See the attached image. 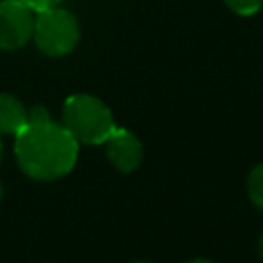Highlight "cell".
Returning a JSON list of instances; mask_svg holds the SVG:
<instances>
[{
	"mask_svg": "<svg viewBox=\"0 0 263 263\" xmlns=\"http://www.w3.org/2000/svg\"><path fill=\"white\" fill-rule=\"evenodd\" d=\"M14 154L25 175L37 181H51L74 168L78 142L51 117L43 121H27L16 134Z\"/></svg>",
	"mask_w": 263,
	"mask_h": 263,
	"instance_id": "cell-1",
	"label": "cell"
},
{
	"mask_svg": "<svg viewBox=\"0 0 263 263\" xmlns=\"http://www.w3.org/2000/svg\"><path fill=\"white\" fill-rule=\"evenodd\" d=\"M64 127L84 144H105L115 129L109 107L90 95H72L66 99L62 109Z\"/></svg>",
	"mask_w": 263,
	"mask_h": 263,
	"instance_id": "cell-2",
	"label": "cell"
},
{
	"mask_svg": "<svg viewBox=\"0 0 263 263\" xmlns=\"http://www.w3.org/2000/svg\"><path fill=\"white\" fill-rule=\"evenodd\" d=\"M33 37H35L37 47L43 53L53 55V58L66 55L80 41L78 21L66 8H60V6L45 8V10L37 12V16H35Z\"/></svg>",
	"mask_w": 263,
	"mask_h": 263,
	"instance_id": "cell-3",
	"label": "cell"
},
{
	"mask_svg": "<svg viewBox=\"0 0 263 263\" xmlns=\"http://www.w3.org/2000/svg\"><path fill=\"white\" fill-rule=\"evenodd\" d=\"M35 14L21 0L0 2V47L18 49L33 37Z\"/></svg>",
	"mask_w": 263,
	"mask_h": 263,
	"instance_id": "cell-4",
	"label": "cell"
},
{
	"mask_svg": "<svg viewBox=\"0 0 263 263\" xmlns=\"http://www.w3.org/2000/svg\"><path fill=\"white\" fill-rule=\"evenodd\" d=\"M105 146H107V156L117 171L132 173L140 166L142 144L132 132H127L123 127H115L111 132V136L105 140Z\"/></svg>",
	"mask_w": 263,
	"mask_h": 263,
	"instance_id": "cell-5",
	"label": "cell"
},
{
	"mask_svg": "<svg viewBox=\"0 0 263 263\" xmlns=\"http://www.w3.org/2000/svg\"><path fill=\"white\" fill-rule=\"evenodd\" d=\"M27 123V111L12 95H0V134H18Z\"/></svg>",
	"mask_w": 263,
	"mask_h": 263,
	"instance_id": "cell-6",
	"label": "cell"
},
{
	"mask_svg": "<svg viewBox=\"0 0 263 263\" xmlns=\"http://www.w3.org/2000/svg\"><path fill=\"white\" fill-rule=\"evenodd\" d=\"M249 195L251 201L263 212V164L255 166L249 175Z\"/></svg>",
	"mask_w": 263,
	"mask_h": 263,
	"instance_id": "cell-7",
	"label": "cell"
},
{
	"mask_svg": "<svg viewBox=\"0 0 263 263\" xmlns=\"http://www.w3.org/2000/svg\"><path fill=\"white\" fill-rule=\"evenodd\" d=\"M224 2H226V6H228L232 12L242 14V16L255 14V12L261 8V4H263V0H224Z\"/></svg>",
	"mask_w": 263,
	"mask_h": 263,
	"instance_id": "cell-8",
	"label": "cell"
},
{
	"mask_svg": "<svg viewBox=\"0 0 263 263\" xmlns=\"http://www.w3.org/2000/svg\"><path fill=\"white\" fill-rule=\"evenodd\" d=\"M25 2L29 8H33V12H41L45 8H53V6H60L64 0H21Z\"/></svg>",
	"mask_w": 263,
	"mask_h": 263,
	"instance_id": "cell-9",
	"label": "cell"
},
{
	"mask_svg": "<svg viewBox=\"0 0 263 263\" xmlns=\"http://www.w3.org/2000/svg\"><path fill=\"white\" fill-rule=\"evenodd\" d=\"M259 253H261V257H263V234H261V238H259Z\"/></svg>",
	"mask_w": 263,
	"mask_h": 263,
	"instance_id": "cell-10",
	"label": "cell"
},
{
	"mask_svg": "<svg viewBox=\"0 0 263 263\" xmlns=\"http://www.w3.org/2000/svg\"><path fill=\"white\" fill-rule=\"evenodd\" d=\"M187 263H212V261H205V259H193V261H187Z\"/></svg>",
	"mask_w": 263,
	"mask_h": 263,
	"instance_id": "cell-11",
	"label": "cell"
},
{
	"mask_svg": "<svg viewBox=\"0 0 263 263\" xmlns=\"http://www.w3.org/2000/svg\"><path fill=\"white\" fill-rule=\"evenodd\" d=\"M0 158H2V142H0Z\"/></svg>",
	"mask_w": 263,
	"mask_h": 263,
	"instance_id": "cell-12",
	"label": "cell"
},
{
	"mask_svg": "<svg viewBox=\"0 0 263 263\" xmlns=\"http://www.w3.org/2000/svg\"><path fill=\"white\" fill-rule=\"evenodd\" d=\"M134 263H148V261H134Z\"/></svg>",
	"mask_w": 263,
	"mask_h": 263,
	"instance_id": "cell-13",
	"label": "cell"
},
{
	"mask_svg": "<svg viewBox=\"0 0 263 263\" xmlns=\"http://www.w3.org/2000/svg\"><path fill=\"white\" fill-rule=\"evenodd\" d=\"M0 197H2V185H0Z\"/></svg>",
	"mask_w": 263,
	"mask_h": 263,
	"instance_id": "cell-14",
	"label": "cell"
}]
</instances>
